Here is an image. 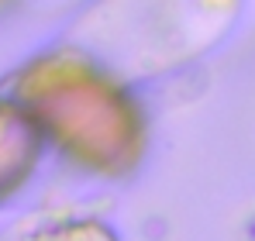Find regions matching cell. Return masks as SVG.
<instances>
[{
	"label": "cell",
	"instance_id": "1",
	"mask_svg": "<svg viewBox=\"0 0 255 241\" xmlns=\"http://www.w3.org/2000/svg\"><path fill=\"white\" fill-rule=\"evenodd\" d=\"M17 100L80 162L125 172L141 155V120L125 97L86 62L55 55L17 80Z\"/></svg>",
	"mask_w": 255,
	"mask_h": 241
},
{
	"label": "cell",
	"instance_id": "2",
	"mask_svg": "<svg viewBox=\"0 0 255 241\" xmlns=\"http://www.w3.org/2000/svg\"><path fill=\"white\" fill-rule=\"evenodd\" d=\"M42 152V124L21 100H0V200L10 197Z\"/></svg>",
	"mask_w": 255,
	"mask_h": 241
}]
</instances>
